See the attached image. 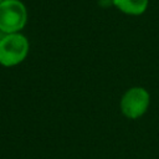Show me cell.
<instances>
[{
  "mask_svg": "<svg viewBox=\"0 0 159 159\" xmlns=\"http://www.w3.org/2000/svg\"><path fill=\"white\" fill-rule=\"evenodd\" d=\"M30 43L21 32L4 34L0 37V65L12 67L21 63L29 53Z\"/></svg>",
  "mask_w": 159,
  "mask_h": 159,
  "instance_id": "obj_1",
  "label": "cell"
},
{
  "mask_svg": "<svg viewBox=\"0 0 159 159\" xmlns=\"http://www.w3.org/2000/svg\"><path fill=\"white\" fill-rule=\"evenodd\" d=\"M27 22V7L21 0H4L0 2V32H20Z\"/></svg>",
  "mask_w": 159,
  "mask_h": 159,
  "instance_id": "obj_2",
  "label": "cell"
},
{
  "mask_svg": "<svg viewBox=\"0 0 159 159\" xmlns=\"http://www.w3.org/2000/svg\"><path fill=\"white\" fill-rule=\"evenodd\" d=\"M150 102V96L148 91L143 87L129 88L120 99V111L129 119H137L142 117Z\"/></svg>",
  "mask_w": 159,
  "mask_h": 159,
  "instance_id": "obj_3",
  "label": "cell"
},
{
  "mask_svg": "<svg viewBox=\"0 0 159 159\" xmlns=\"http://www.w3.org/2000/svg\"><path fill=\"white\" fill-rule=\"evenodd\" d=\"M112 5L120 12L130 16L143 15L149 5V0H111Z\"/></svg>",
  "mask_w": 159,
  "mask_h": 159,
  "instance_id": "obj_4",
  "label": "cell"
},
{
  "mask_svg": "<svg viewBox=\"0 0 159 159\" xmlns=\"http://www.w3.org/2000/svg\"><path fill=\"white\" fill-rule=\"evenodd\" d=\"M1 1H4V0H0V2H1Z\"/></svg>",
  "mask_w": 159,
  "mask_h": 159,
  "instance_id": "obj_5",
  "label": "cell"
}]
</instances>
